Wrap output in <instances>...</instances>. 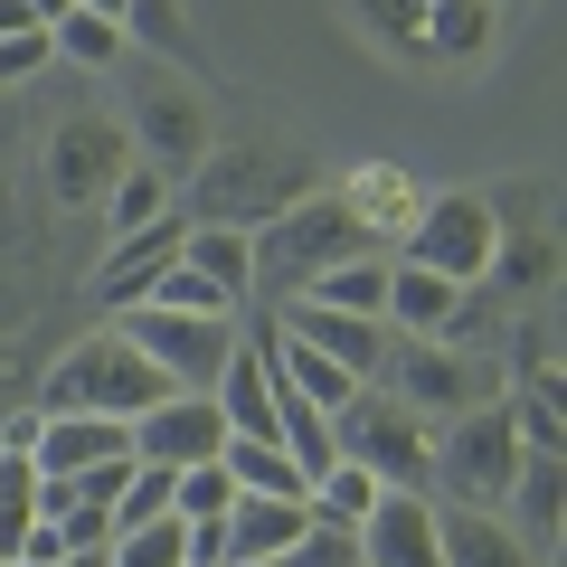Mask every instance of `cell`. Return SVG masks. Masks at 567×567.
<instances>
[{"mask_svg":"<svg viewBox=\"0 0 567 567\" xmlns=\"http://www.w3.org/2000/svg\"><path fill=\"white\" fill-rule=\"evenodd\" d=\"M312 181L303 152H275V142H208L199 162H189V189H171L189 227H265L275 208H293Z\"/></svg>","mask_w":567,"mask_h":567,"instance_id":"6da1fadb","label":"cell"},{"mask_svg":"<svg viewBox=\"0 0 567 567\" xmlns=\"http://www.w3.org/2000/svg\"><path fill=\"white\" fill-rule=\"evenodd\" d=\"M256 237V293H265V312L275 303H293L322 265H341V256H360V246H379L360 218L341 208V189H303L293 208H275L265 227H246Z\"/></svg>","mask_w":567,"mask_h":567,"instance_id":"7a4b0ae2","label":"cell"},{"mask_svg":"<svg viewBox=\"0 0 567 567\" xmlns=\"http://www.w3.org/2000/svg\"><path fill=\"white\" fill-rule=\"evenodd\" d=\"M152 398H171V379L142 360L133 341H123V322L85 331V341L39 379V416H66V406H85V416H123V425H133Z\"/></svg>","mask_w":567,"mask_h":567,"instance_id":"3957f363","label":"cell"},{"mask_svg":"<svg viewBox=\"0 0 567 567\" xmlns=\"http://www.w3.org/2000/svg\"><path fill=\"white\" fill-rule=\"evenodd\" d=\"M511 473H520V435H511L502 398H473L464 416L435 425V464H425V492L445 511H502Z\"/></svg>","mask_w":567,"mask_h":567,"instance_id":"277c9868","label":"cell"},{"mask_svg":"<svg viewBox=\"0 0 567 567\" xmlns=\"http://www.w3.org/2000/svg\"><path fill=\"white\" fill-rule=\"evenodd\" d=\"M502 379H511V369L473 360L464 341H388V369H379V388L416 425H445V416H464L473 398H502Z\"/></svg>","mask_w":567,"mask_h":567,"instance_id":"5b68a950","label":"cell"},{"mask_svg":"<svg viewBox=\"0 0 567 567\" xmlns=\"http://www.w3.org/2000/svg\"><path fill=\"white\" fill-rule=\"evenodd\" d=\"M492 246H502V208H492L483 189H425V208L398 237V256L425 265V275H445V284H483Z\"/></svg>","mask_w":567,"mask_h":567,"instance_id":"8992f818","label":"cell"},{"mask_svg":"<svg viewBox=\"0 0 567 567\" xmlns=\"http://www.w3.org/2000/svg\"><path fill=\"white\" fill-rule=\"evenodd\" d=\"M331 445H341L350 464L379 473V492H425V464H435V425H416L379 379H369L360 398L331 416Z\"/></svg>","mask_w":567,"mask_h":567,"instance_id":"52a82bcc","label":"cell"},{"mask_svg":"<svg viewBox=\"0 0 567 567\" xmlns=\"http://www.w3.org/2000/svg\"><path fill=\"white\" fill-rule=\"evenodd\" d=\"M123 322V341L142 350V360L162 369L171 388H208L227 369V350H237V322L227 312H171V303H133V312H114Z\"/></svg>","mask_w":567,"mask_h":567,"instance_id":"ba28073f","label":"cell"},{"mask_svg":"<svg viewBox=\"0 0 567 567\" xmlns=\"http://www.w3.org/2000/svg\"><path fill=\"white\" fill-rule=\"evenodd\" d=\"M123 162H133V133H123L114 114H66L58 133H48V199L95 208L104 189L123 181Z\"/></svg>","mask_w":567,"mask_h":567,"instance_id":"9c48e42d","label":"cell"},{"mask_svg":"<svg viewBox=\"0 0 567 567\" xmlns=\"http://www.w3.org/2000/svg\"><path fill=\"white\" fill-rule=\"evenodd\" d=\"M123 435H133V464L181 473V464H208V454L227 445V416H218V398H208V388H171V398H152Z\"/></svg>","mask_w":567,"mask_h":567,"instance_id":"30bf717a","label":"cell"},{"mask_svg":"<svg viewBox=\"0 0 567 567\" xmlns=\"http://www.w3.org/2000/svg\"><path fill=\"white\" fill-rule=\"evenodd\" d=\"M275 331H293V341H312L322 360H341L360 388L388 369V341H398L379 312H331V303H275Z\"/></svg>","mask_w":567,"mask_h":567,"instance_id":"8fae6325","label":"cell"},{"mask_svg":"<svg viewBox=\"0 0 567 567\" xmlns=\"http://www.w3.org/2000/svg\"><path fill=\"white\" fill-rule=\"evenodd\" d=\"M360 567H445V539H435V492H379L360 529Z\"/></svg>","mask_w":567,"mask_h":567,"instance_id":"7c38bea8","label":"cell"},{"mask_svg":"<svg viewBox=\"0 0 567 567\" xmlns=\"http://www.w3.org/2000/svg\"><path fill=\"white\" fill-rule=\"evenodd\" d=\"M464 303H473V284H445V275H425V265L388 256V303H379V322L398 331V341H454V331H464Z\"/></svg>","mask_w":567,"mask_h":567,"instance_id":"4fadbf2b","label":"cell"},{"mask_svg":"<svg viewBox=\"0 0 567 567\" xmlns=\"http://www.w3.org/2000/svg\"><path fill=\"white\" fill-rule=\"evenodd\" d=\"M181 237H189V218H181V208H171V218H152V227H133V237H114L85 293H95V303H114V312H133L142 293L162 284V265L181 256Z\"/></svg>","mask_w":567,"mask_h":567,"instance_id":"5bb4252c","label":"cell"},{"mask_svg":"<svg viewBox=\"0 0 567 567\" xmlns=\"http://www.w3.org/2000/svg\"><path fill=\"white\" fill-rule=\"evenodd\" d=\"M502 520L520 529V548L529 558H558V520H567V454H520V473H511V492H502Z\"/></svg>","mask_w":567,"mask_h":567,"instance_id":"9a60e30c","label":"cell"},{"mask_svg":"<svg viewBox=\"0 0 567 567\" xmlns=\"http://www.w3.org/2000/svg\"><path fill=\"white\" fill-rule=\"evenodd\" d=\"M123 133H133V152H152V162H199V152H208L199 95L171 85V76H152V85L133 95V123H123Z\"/></svg>","mask_w":567,"mask_h":567,"instance_id":"2e32d148","label":"cell"},{"mask_svg":"<svg viewBox=\"0 0 567 567\" xmlns=\"http://www.w3.org/2000/svg\"><path fill=\"white\" fill-rule=\"evenodd\" d=\"M227 567H256V558H275V548H293L312 529V502H275V492H237L227 502Z\"/></svg>","mask_w":567,"mask_h":567,"instance_id":"e0dca14e","label":"cell"},{"mask_svg":"<svg viewBox=\"0 0 567 567\" xmlns=\"http://www.w3.org/2000/svg\"><path fill=\"white\" fill-rule=\"evenodd\" d=\"M341 208H350V218H360L369 237L388 246V237H406V227H416V208H425V189L406 181L398 162H360V171H341Z\"/></svg>","mask_w":567,"mask_h":567,"instance_id":"ac0fdd59","label":"cell"},{"mask_svg":"<svg viewBox=\"0 0 567 567\" xmlns=\"http://www.w3.org/2000/svg\"><path fill=\"white\" fill-rule=\"evenodd\" d=\"M39 473H85V464H114V454H133V435H123V416H85V406H66V416H39Z\"/></svg>","mask_w":567,"mask_h":567,"instance_id":"d6986e66","label":"cell"},{"mask_svg":"<svg viewBox=\"0 0 567 567\" xmlns=\"http://www.w3.org/2000/svg\"><path fill=\"white\" fill-rule=\"evenodd\" d=\"M435 539H445V567H539L502 511H445L435 502Z\"/></svg>","mask_w":567,"mask_h":567,"instance_id":"ffe728a7","label":"cell"},{"mask_svg":"<svg viewBox=\"0 0 567 567\" xmlns=\"http://www.w3.org/2000/svg\"><path fill=\"white\" fill-rule=\"evenodd\" d=\"M181 265H189V275H208L237 312H256V237H246V227H189Z\"/></svg>","mask_w":567,"mask_h":567,"instance_id":"44dd1931","label":"cell"},{"mask_svg":"<svg viewBox=\"0 0 567 567\" xmlns=\"http://www.w3.org/2000/svg\"><path fill=\"white\" fill-rule=\"evenodd\" d=\"M293 303H331V312H379L388 303V246H360V256L322 265V275L293 293Z\"/></svg>","mask_w":567,"mask_h":567,"instance_id":"7402d4cb","label":"cell"},{"mask_svg":"<svg viewBox=\"0 0 567 567\" xmlns=\"http://www.w3.org/2000/svg\"><path fill=\"white\" fill-rule=\"evenodd\" d=\"M218 464H227V483H237V492H275V502H303V492H312L303 464H293L275 435H227Z\"/></svg>","mask_w":567,"mask_h":567,"instance_id":"603a6c76","label":"cell"},{"mask_svg":"<svg viewBox=\"0 0 567 567\" xmlns=\"http://www.w3.org/2000/svg\"><path fill=\"white\" fill-rule=\"evenodd\" d=\"M275 379L293 388V398H312V406H322V416H341V406L360 398V379H350L341 360H322V350H312V341H293V331H275Z\"/></svg>","mask_w":567,"mask_h":567,"instance_id":"cb8c5ba5","label":"cell"},{"mask_svg":"<svg viewBox=\"0 0 567 567\" xmlns=\"http://www.w3.org/2000/svg\"><path fill=\"white\" fill-rule=\"evenodd\" d=\"M303 502H312V520L360 529L369 511H379V473H369V464H350V454H331V464L312 473V492H303Z\"/></svg>","mask_w":567,"mask_h":567,"instance_id":"d4e9b609","label":"cell"},{"mask_svg":"<svg viewBox=\"0 0 567 567\" xmlns=\"http://www.w3.org/2000/svg\"><path fill=\"white\" fill-rule=\"evenodd\" d=\"M492 10L502 0H425V58H483L492 48Z\"/></svg>","mask_w":567,"mask_h":567,"instance_id":"484cf974","label":"cell"},{"mask_svg":"<svg viewBox=\"0 0 567 567\" xmlns=\"http://www.w3.org/2000/svg\"><path fill=\"white\" fill-rule=\"evenodd\" d=\"M29 529H39V454L0 445V567L29 548Z\"/></svg>","mask_w":567,"mask_h":567,"instance_id":"4316f807","label":"cell"},{"mask_svg":"<svg viewBox=\"0 0 567 567\" xmlns=\"http://www.w3.org/2000/svg\"><path fill=\"white\" fill-rule=\"evenodd\" d=\"M104 227H114V237H133V227H152V218H171V171L162 162H123V181L104 189Z\"/></svg>","mask_w":567,"mask_h":567,"instance_id":"83f0119b","label":"cell"},{"mask_svg":"<svg viewBox=\"0 0 567 567\" xmlns=\"http://www.w3.org/2000/svg\"><path fill=\"white\" fill-rule=\"evenodd\" d=\"M502 406H511V435H520V454H567L558 388H539V379H502Z\"/></svg>","mask_w":567,"mask_h":567,"instance_id":"f1b7e54d","label":"cell"},{"mask_svg":"<svg viewBox=\"0 0 567 567\" xmlns=\"http://www.w3.org/2000/svg\"><path fill=\"white\" fill-rule=\"evenodd\" d=\"M48 48H58L66 66H114L123 58V29L104 20V10H85V0H66L58 20H48Z\"/></svg>","mask_w":567,"mask_h":567,"instance_id":"f546056e","label":"cell"},{"mask_svg":"<svg viewBox=\"0 0 567 567\" xmlns=\"http://www.w3.org/2000/svg\"><path fill=\"white\" fill-rule=\"evenodd\" d=\"M350 29L388 58H425V0H350Z\"/></svg>","mask_w":567,"mask_h":567,"instance_id":"4dcf8cb0","label":"cell"},{"mask_svg":"<svg viewBox=\"0 0 567 567\" xmlns=\"http://www.w3.org/2000/svg\"><path fill=\"white\" fill-rule=\"evenodd\" d=\"M123 48H152L162 66H189V20H181V0H123Z\"/></svg>","mask_w":567,"mask_h":567,"instance_id":"1f68e13d","label":"cell"},{"mask_svg":"<svg viewBox=\"0 0 567 567\" xmlns=\"http://www.w3.org/2000/svg\"><path fill=\"white\" fill-rule=\"evenodd\" d=\"M104 567H189L181 511H162V520H142V529H114V548H104Z\"/></svg>","mask_w":567,"mask_h":567,"instance_id":"d6a6232c","label":"cell"},{"mask_svg":"<svg viewBox=\"0 0 567 567\" xmlns=\"http://www.w3.org/2000/svg\"><path fill=\"white\" fill-rule=\"evenodd\" d=\"M227 502H237V483H227L218 454H208V464H181V473H171V511H181V520H227Z\"/></svg>","mask_w":567,"mask_h":567,"instance_id":"836d02e7","label":"cell"},{"mask_svg":"<svg viewBox=\"0 0 567 567\" xmlns=\"http://www.w3.org/2000/svg\"><path fill=\"white\" fill-rule=\"evenodd\" d=\"M142 303H171V312H227V322H246V312H237V303H227V293H218V284H208V275H189L181 256L162 265V284H152Z\"/></svg>","mask_w":567,"mask_h":567,"instance_id":"e575fe53","label":"cell"},{"mask_svg":"<svg viewBox=\"0 0 567 567\" xmlns=\"http://www.w3.org/2000/svg\"><path fill=\"white\" fill-rule=\"evenodd\" d=\"M162 511H171V473H162V464H133L104 520H114V529H142V520H162Z\"/></svg>","mask_w":567,"mask_h":567,"instance_id":"d590c367","label":"cell"},{"mask_svg":"<svg viewBox=\"0 0 567 567\" xmlns=\"http://www.w3.org/2000/svg\"><path fill=\"white\" fill-rule=\"evenodd\" d=\"M256 567H360V539L331 529V520H312L293 548H275V558H256Z\"/></svg>","mask_w":567,"mask_h":567,"instance_id":"8d00e7d4","label":"cell"},{"mask_svg":"<svg viewBox=\"0 0 567 567\" xmlns=\"http://www.w3.org/2000/svg\"><path fill=\"white\" fill-rule=\"evenodd\" d=\"M48 58H58V48H48V29H20V39H0V85H20V76H39Z\"/></svg>","mask_w":567,"mask_h":567,"instance_id":"74e56055","label":"cell"},{"mask_svg":"<svg viewBox=\"0 0 567 567\" xmlns=\"http://www.w3.org/2000/svg\"><path fill=\"white\" fill-rule=\"evenodd\" d=\"M20 29H48L39 0H0V39H20Z\"/></svg>","mask_w":567,"mask_h":567,"instance_id":"f35d334b","label":"cell"},{"mask_svg":"<svg viewBox=\"0 0 567 567\" xmlns=\"http://www.w3.org/2000/svg\"><path fill=\"white\" fill-rule=\"evenodd\" d=\"M58 567H104V548H76V558H58Z\"/></svg>","mask_w":567,"mask_h":567,"instance_id":"ab89813d","label":"cell"},{"mask_svg":"<svg viewBox=\"0 0 567 567\" xmlns=\"http://www.w3.org/2000/svg\"><path fill=\"white\" fill-rule=\"evenodd\" d=\"M85 10H104V20H114V29H123V0H85Z\"/></svg>","mask_w":567,"mask_h":567,"instance_id":"60d3db41","label":"cell"}]
</instances>
